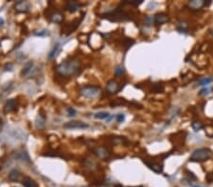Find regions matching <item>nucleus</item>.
I'll list each match as a JSON object with an SVG mask.
<instances>
[{
    "label": "nucleus",
    "mask_w": 213,
    "mask_h": 187,
    "mask_svg": "<svg viewBox=\"0 0 213 187\" xmlns=\"http://www.w3.org/2000/svg\"><path fill=\"white\" fill-rule=\"evenodd\" d=\"M57 73H59L61 76L70 77L73 75H77L80 73L81 71V65L80 63L76 60H67V61H64L62 63H60L56 68Z\"/></svg>",
    "instance_id": "1"
},
{
    "label": "nucleus",
    "mask_w": 213,
    "mask_h": 187,
    "mask_svg": "<svg viewBox=\"0 0 213 187\" xmlns=\"http://www.w3.org/2000/svg\"><path fill=\"white\" fill-rule=\"evenodd\" d=\"M212 157V151L209 148H198L196 150H194L192 152L191 158V162H202L205 161H208L209 159H210Z\"/></svg>",
    "instance_id": "2"
},
{
    "label": "nucleus",
    "mask_w": 213,
    "mask_h": 187,
    "mask_svg": "<svg viewBox=\"0 0 213 187\" xmlns=\"http://www.w3.org/2000/svg\"><path fill=\"white\" fill-rule=\"evenodd\" d=\"M100 88L98 86H94V85H88V86H84L81 89V95L82 96L87 98H97V96L100 94Z\"/></svg>",
    "instance_id": "3"
},
{
    "label": "nucleus",
    "mask_w": 213,
    "mask_h": 187,
    "mask_svg": "<svg viewBox=\"0 0 213 187\" xmlns=\"http://www.w3.org/2000/svg\"><path fill=\"white\" fill-rule=\"evenodd\" d=\"M106 18L109 19L110 21H113V22L125 21L128 19V14L126 13H124L123 10H121L120 8H117L114 11L106 14Z\"/></svg>",
    "instance_id": "4"
},
{
    "label": "nucleus",
    "mask_w": 213,
    "mask_h": 187,
    "mask_svg": "<svg viewBox=\"0 0 213 187\" xmlns=\"http://www.w3.org/2000/svg\"><path fill=\"white\" fill-rule=\"evenodd\" d=\"M64 128L68 130H84L89 128V125L81 121H69L64 124Z\"/></svg>",
    "instance_id": "5"
},
{
    "label": "nucleus",
    "mask_w": 213,
    "mask_h": 187,
    "mask_svg": "<svg viewBox=\"0 0 213 187\" xmlns=\"http://www.w3.org/2000/svg\"><path fill=\"white\" fill-rule=\"evenodd\" d=\"M94 153L96 154L99 159H102V160L107 159L110 156V151L106 148H103V147H99L97 148H95Z\"/></svg>",
    "instance_id": "6"
},
{
    "label": "nucleus",
    "mask_w": 213,
    "mask_h": 187,
    "mask_svg": "<svg viewBox=\"0 0 213 187\" xmlns=\"http://www.w3.org/2000/svg\"><path fill=\"white\" fill-rule=\"evenodd\" d=\"M120 89L121 88L120 86V84L114 80H109L107 82V84H106V90H107L108 93H110V94H116L120 91Z\"/></svg>",
    "instance_id": "7"
},
{
    "label": "nucleus",
    "mask_w": 213,
    "mask_h": 187,
    "mask_svg": "<svg viewBox=\"0 0 213 187\" xmlns=\"http://www.w3.org/2000/svg\"><path fill=\"white\" fill-rule=\"evenodd\" d=\"M169 21V16L164 13H157L153 17V22H155V25H163V24L167 23Z\"/></svg>",
    "instance_id": "8"
},
{
    "label": "nucleus",
    "mask_w": 213,
    "mask_h": 187,
    "mask_svg": "<svg viewBox=\"0 0 213 187\" xmlns=\"http://www.w3.org/2000/svg\"><path fill=\"white\" fill-rule=\"evenodd\" d=\"M17 107V101L13 98L9 99L7 102H6L5 107H4V110L5 112H13L16 109Z\"/></svg>",
    "instance_id": "9"
},
{
    "label": "nucleus",
    "mask_w": 213,
    "mask_h": 187,
    "mask_svg": "<svg viewBox=\"0 0 213 187\" xmlns=\"http://www.w3.org/2000/svg\"><path fill=\"white\" fill-rule=\"evenodd\" d=\"M15 10L19 13H26L29 10V4L27 1H19L15 5Z\"/></svg>",
    "instance_id": "10"
},
{
    "label": "nucleus",
    "mask_w": 213,
    "mask_h": 187,
    "mask_svg": "<svg viewBox=\"0 0 213 187\" xmlns=\"http://www.w3.org/2000/svg\"><path fill=\"white\" fill-rule=\"evenodd\" d=\"M145 164L148 165V167L150 168V169H152L153 172H155V173H162L163 171V165H160V164H156V162H145L144 161Z\"/></svg>",
    "instance_id": "11"
},
{
    "label": "nucleus",
    "mask_w": 213,
    "mask_h": 187,
    "mask_svg": "<svg viewBox=\"0 0 213 187\" xmlns=\"http://www.w3.org/2000/svg\"><path fill=\"white\" fill-rule=\"evenodd\" d=\"M188 7L191 10H200L205 7V0H192L188 3Z\"/></svg>",
    "instance_id": "12"
},
{
    "label": "nucleus",
    "mask_w": 213,
    "mask_h": 187,
    "mask_svg": "<svg viewBox=\"0 0 213 187\" xmlns=\"http://www.w3.org/2000/svg\"><path fill=\"white\" fill-rule=\"evenodd\" d=\"M49 19L51 22L53 23H56V24H60L63 22L64 20V15L63 13H59V11H55V13H53L50 16H49Z\"/></svg>",
    "instance_id": "13"
},
{
    "label": "nucleus",
    "mask_w": 213,
    "mask_h": 187,
    "mask_svg": "<svg viewBox=\"0 0 213 187\" xmlns=\"http://www.w3.org/2000/svg\"><path fill=\"white\" fill-rule=\"evenodd\" d=\"M81 7V5L76 2V1H69L67 4V9L70 11V13H74V11H77Z\"/></svg>",
    "instance_id": "14"
},
{
    "label": "nucleus",
    "mask_w": 213,
    "mask_h": 187,
    "mask_svg": "<svg viewBox=\"0 0 213 187\" xmlns=\"http://www.w3.org/2000/svg\"><path fill=\"white\" fill-rule=\"evenodd\" d=\"M20 172L18 170H11L9 174V179L10 180H11V182H17V180H19L20 179Z\"/></svg>",
    "instance_id": "15"
},
{
    "label": "nucleus",
    "mask_w": 213,
    "mask_h": 187,
    "mask_svg": "<svg viewBox=\"0 0 213 187\" xmlns=\"http://www.w3.org/2000/svg\"><path fill=\"white\" fill-rule=\"evenodd\" d=\"M32 66H33V63H32V62L27 63L25 65H24V67H23V69H22V71H21V76L24 77V76L28 75L29 72H31V68H32Z\"/></svg>",
    "instance_id": "16"
},
{
    "label": "nucleus",
    "mask_w": 213,
    "mask_h": 187,
    "mask_svg": "<svg viewBox=\"0 0 213 187\" xmlns=\"http://www.w3.org/2000/svg\"><path fill=\"white\" fill-rule=\"evenodd\" d=\"M22 183L25 187H37L36 183H35L33 180H31V178H25L23 180Z\"/></svg>",
    "instance_id": "17"
},
{
    "label": "nucleus",
    "mask_w": 213,
    "mask_h": 187,
    "mask_svg": "<svg viewBox=\"0 0 213 187\" xmlns=\"http://www.w3.org/2000/svg\"><path fill=\"white\" fill-rule=\"evenodd\" d=\"M94 117L96 119H107L110 117V114L107 112H99L94 114Z\"/></svg>",
    "instance_id": "18"
},
{
    "label": "nucleus",
    "mask_w": 213,
    "mask_h": 187,
    "mask_svg": "<svg viewBox=\"0 0 213 187\" xmlns=\"http://www.w3.org/2000/svg\"><path fill=\"white\" fill-rule=\"evenodd\" d=\"M191 127H192V129L194 130V131H198V130H202L204 128V125H203L202 122L199 121V120H195V121L192 122Z\"/></svg>",
    "instance_id": "19"
},
{
    "label": "nucleus",
    "mask_w": 213,
    "mask_h": 187,
    "mask_svg": "<svg viewBox=\"0 0 213 187\" xmlns=\"http://www.w3.org/2000/svg\"><path fill=\"white\" fill-rule=\"evenodd\" d=\"M213 78L209 77H204L202 80H200L197 83L198 86H206V85H209V84L212 81Z\"/></svg>",
    "instance_id": "20"
},
{
    "label": "nucleus",
    "mask_w": 213,
    "mask_h": 187,
    "mask_svg": "<svg viewBox=\"0 0 213 187\" xmlns=\"http://www.w3.org/2000/svg\"><path fill=\"white\" fill-rule=\"evenodd\" d=\"M59 48H60V45H58V44H57V45H54V47L52 48L51 51H50L49 54V59H53V58H54V57L57 55Z\"/></svg>",
    "instance_id": "21"
},
{
    "label": "nucleus",
    "mask_w": 213,
    "mask_h": 187,
    "mask_svg": "<svg viewBox=\"0 0 213 187\" xmlns=\"http://www.w3.org/2000/svg\"><path fill=\"white\" fill-rule=\"evenodd\" d=\"M142 3H143V0H128V1L124 2V4L132 5L134 7H138V6L141 5Z\"/></svg>",
    "instance_id": "22"
},
{
    "label": "nucleus",
    "mask_w": 213,
    "mask_h": 187,
    "mask_svg": "<svg viewBox=\"0 0 213 187\" xmlns=\"http://www.w3.org/2000/svg\"><path fill=\"white\" fill-rule=\"evenodd\" d=\"M127 103L126 100L124 98H117V101H114L111 103V106L112 107H116V106H121V105H125Z\"/></svg>",
    "instance_id": "23"
},
{
    "label": "nucleus",
    "mask_w": 213,
    "mask_h": 187,
    "mask_svg": "<svg viewBox=\"0 0 213 187\" xmlns=\"http://www.w3.org/2000/svg\"><path fill=\"white\" fill-rule=\"evenodd\" d=\"M163 90H164L163 85L162 84H159V83H155L152 87V92L153 93H162Z\"/></svg>",
    "instance_id": "24"
},
{
    "label": "nucleus",
    "mask_w": 213,
    "mask_h": 187,
    "mask_svg": "<svg viewBox=\"0 0 213 187\" xmlns=\"http://www.w3.org/2000/svg\"><path fill=\"white\" fill-rule=\"evenodd\" d=\"M115 72H116V74L118 75V76H122L124 74V72H125V70H124V67L123 66H117V67L115 69Z\"/></svg>",
    "instance_id": "25"
},
{
    "label": "nucleus",
    "mask_w": 213,
    "mask_h": 187,
    "mask_svg": "<svg viewBox=\"0 0 213 187\" xmlns=\"http://www.w3.org/2000/svg\"><path fill=\"white\" fill-rule=\"evenodd\" d=\"M116 118H117V121L118 123H122L124 120H125V115H124L123 113H118L117 115L116 116Z\"/></svg>",
    "instance_id": "26"
},
{
    "label": "nucleus",
    "mask_w": 213,
    "mask_h": 187,
    "mask_svg": "<svg viewBox=\"0 0 213 187\" xmlns=\"http://www.w3.org/2000/svg\"><path fill=\"white\" fill-rule=\"evenodd\" d=\"M67 113H68V116L70 117H74L76 115V111L73 109V108H67Z\"/></svg>",
    "instance_id": "27"
},
{
    "label": "nucleus",
    "mask_w": 213,
    "mask_h": 187,
    "mask_svg": "<svg viewBox=\"0 0 213 187\" xmlns=\"http://www.w3.org/2000/svg\"><path fill=\"white\" fill-rule=\"evenodd\" d=\"M210 90L209 89V88H204V89H202L201 90V91L199 92V95H209L210 92Z\"/></svg>",
    "instance_id": "28"
},
{
    "label": "nucleus",
    "mask_w": 213,
    "mask_h": 187,
    "mask_svg": "<svg viewBox=\"0 0 213 187\" xmlns=\"http://www.w3.org/2000/svg\"><path fill=\"white\" fill-rule=\"evenodd\" d=\"M206 182H208L209 183H213V173H210V174H208V175H206Z\"/></svg>",
    "instance_id": "29"
},
{
    "label": "nucleus",
    "mask_w": 213,
    "mask_h": 187,
    "mask_svg": "<svg viewBox=\"0 0 213 187\" xmlns=\"http://www.w3.org/2000/svg\"><path fill=\"white\" fill-rule=\"evenodd\" d=\"M187 174H188V178L191 179V180H197L196 176H195V175H194L192 172H191V171H187Z\"/></svg>",
    "instance_id": "30"
},
{
    "label": "nucleus",
    "mask_w": 213,
    "mask_h": 187,
    "mask_svg": "<svg viewBox=\"0 0 213 187\" xmlns=\"http://www.w3.org/2000/svg\"><path fill=\"white\" fill-rule=\"evenodd\" d=\"M11 68H13V64H8L7 66H6V67H5V70L6 71H8V70H11Z\"/></svg>",
    "instance_id": "31"
},
{
    "label": "nucleus",
    "mask_w": 213,
    "mask_h": 187,
    "mask_svg": "<svg viewBox=\"0 0 213 187\" xmlns=\"http://www.w3.org/2000/svg\"><path fill=\"white\" fill-rule=\"evenodd\" d=\"M211 4V0H208V1H205V7H208Z\"/></svg>",
    "instance_id": "32"
},
{
    "label": "nucleus",
    "mask_w": 213,
    "mask_h": 187,
    "mask_svg": "<svg viewBox=\"0 0 213 187\" xmlns=\"http://www.w3.org/2000/svg\"><path fill=\"white\" fill-rule=\"evenodd\" d=\"M4 25V20L2 18H0V26H3Z\"/></svg>",
    "instance_id": "33"
},
{
    "label": "nucleus",
    "mask_w": 213,
    "mask_h": 187,
    "mask_svg": "<svg viewBox=\"0 0 213 187\" xmlns=\"http://www.w3.org/2000/svg\"><path fill=\"white\" fill-rule=\"evenodd\" d=\"M191 187H204V186H202V185H198V184H192Z\"/></svg>",
    "instance_id": "34"
},
{
    "label": "nucleus",
    "mask_w": 213,
    "mask_h": 187,
    "mask_svg": "<svg viewBox=\"0 0 213 187\" xmlns=\"http://www.w3.org/2000/svg\"><path fill=\"white\" fill-rule=\"evenodd\" d=\"M210 33L213 35V28H211V29H210Z\"/></svg>",
    "instance_id": "35"
},
{
    "label": "nucleus",
    "mask_w": 213,
    "mask_h": 187,
    "mask_svg": "<svg viewBox=\"0 0 213 187\" xmlns=\"http://www.w3.org/2000/svg\"><path fill=\"white\" fill-rule=\"evenodd\" d=\"M138 187H142V186H138Z\"/></svg>",
    "instance_id": "36"
}]
</instances>
